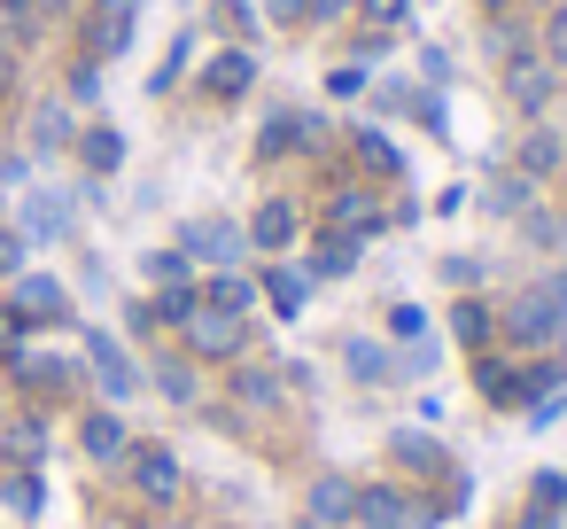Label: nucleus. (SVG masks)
<instances>
[{
	"label": "nucleus",
	"mask_w": 567,
	"mask_h": 529,
	"mask_svg": "<svg viewBox=\"0 0 567 529\" xmlns=\"http://www.w3.org/2000/svg\"><path fill=\"white\" fill-rule=\"evenodd\" d=\"M505 335H513L520 350L559 343V335H567V281H536V288H520V296L505 304Z\"/></svg>",
	"instance_id": "obj_1"
},
{
	"label": "nucleus",
	"mask_w": 567,
	"mask_h": 529,
	"mask_svg": "<svg viewBox=\"0 0 567 529\" xmlns=\"http://www.w3.org/2000/svg\"><path fill=\"white\" fill-rule=\"evenodd\" d=\"M79 350H86V366H94V382H102L110 397H133V389H141V366L125 358V343H117V335L86 327V335H79Z\"/></svg>",
	"instance_id": "obj_2"
},
{
	"label": "nucleus",
	"mask_w": 567,
	"mask_h": 529,
	"mask_svg": "<svg viewBox=\"0 0 567 529\" xmlns=\"http://www.w3.org/2000/svg\"><path fill=\"white\" fill-rule=\"evenodd\" d=\"M358 521L365 529H427L435 506H412L396 482H373V490H358Z\"/></svg>",
	"instance_id": "obj_3"
},
{
	"label": "nucleus",
	"mask_w": 567,
	"mask_h": 529,
	"mask_svg": "<svg viewBox=\"0 0 567 529\" xmlns=\"http://www.w3.org/2000/svg\"><path fill=\"white\" fill-rule=\"evenodd\" d=\"M71 304H63V281H48V273H17V296H9V319H24V327H55Z\"/></svg>",
	"instance_id": "obj_4"
},
{
	"label": "nucleus",
	"mask_w": 567,
	"mask_h": 529,
	"mask_svg": "<svg viewBox=\"0 0 567 529\" xmlns=\"http://www.w3.org/2000/svg\"><path fill=\"white\" fill-rule=\"evenodd\" d=\"M179 482H187V475H179V459H172L164 444H141V451H133V490H141L148 506H172Z\"/></svg>",
	"instance_id": "obj_5"
},
{
	"label": "nucleus",
	"mask_w": 567,
	"mask_h": 529,
	"mask_svg": "<svg viewBox=\"0 0 567 529\" xmlns=\"http://www.w3.org/2000/svg\"><path fill=\"white\" fill-rule=\"evenodd\" d=\"M187 343H195L203 358H234V350L249 343V327H241L234 312H210V304H195V319H187Z\"/></svg>",
	"instance_id": "obj_6"
},
{
	"label": "nucleus",
	"mask_w": 567,
	"mask_h": 529,
	"mask_svg": "<svg viewBox=\"0 0 567 529\" xmlns=\"http://www.w3.org/2000/svg\"><path fill=\"white\" fill-rule=\"evenodd\" d=\"M327 226H334V234H350V242H365V234L381 226V203H373L365 187H342V195H334V211H327Z\"/></svg>",
	"instance_id": "obj_7"
},
{
	"label": "nucleus",
	"mask_w": 567,
	"mask_h": 529,
	"mask_svg": "<svg viewBox=\"0 0 567 529\" xmlns=\"http://www.w3.org/2000/svg\"><path fill=\"white\" fill-rule=\"evenodd\" d=\"M187 250H195L203 265H241L249 234H241V226H226V218H210V226H195V234H187Z\"/></svg>",
	"instance_id": "obj_8"
},
{
	"label": "nucleus",
	"mask_w": 567,
	"mask_h": 529,
	"mask_svg": "<svg viewBox=\"0 0 567 529\" xmlns=\"http://www.w3.org/2000/svg\"><path fill=\"white\" fill-rule=\"evenodd\" d=\"M9 374H17V389H32V397H55V389L71 382V366H63V358H40V350H17Z\"/></svg>",
	"instance_id": "obj_9"
},
{
	"label": "nucleus",
	"mask_w": 567,
	"mask_h": 529,
	"mask_svg": "<svg viewBox=\"0 0 567 529\" xmlns=\"http://www.w3.org/2000/svg\"><path fill=\"white\" fill-rule=\"evenodd\" d=\"M79 444H86V451H94V459H125V451H133V436H125V420H117V413H110V405H102V413H86V420H79Z\"/></svg>",
	"instance_id": "obj_10"
},
{
	"label": "nucleus",
	"mask_w": 567,
	"mask_h": 529,
	"mask_svg": "<svg viewBox=\"0 0 567 529\" xmlns=\"http://www.w3.org/2000/svg\"><path fill=\"white\" fill-rule=\"evenodd\" d=\"M249 242H257L265 257H280V250L296 242V211H288V203H265V211L249 218Z\"/></svg>",
	"instance_id": "obj_11"
},
{
	"label": "nucleus",
	"mask_w": 567,
	"mask_h": 529,
	"mask_svg": "<svg viewBox=\"0 0 567 529\" xmlns=\"http://www.w3.org/2000/svg\"><path fill=\"white\" fill-rule=\"evenodd\" d=\"M389 459L412 467V475H443V451H435V436H420V428H396V436H389Z\"/></svg>",
	"instance_id": "obj_12"
},
{
	"label": "nucleus",
	"mask_w": 567,
	"mask_h": 529,
	"mask_svg": "<svg viewBox=\"0 0 567 529\" xmlns=\"http://www.w3.org/2000/svg\"><path fill=\"white\" fill-rule=\"evenodd\" d=\"M265 296H272V312H280V319H296V312H303V296H311V273L272 265V273H265Z\"/></svg>",
	"instance_id": "obj_13"
},
{
	"label": "nucleus",
	"mask_w": 567,
	"mask_h": 529,
	"mask_svg": "<svg viewBox=\"0 0 567 529\" xmlns=\"http://www.w3.org/2000/svg\"><path fill=\"white\" fill-rule=\"evenodd\" d=\"M311 521H358V482L327 475V482L311 490Z\"/></svg>",
	"instance_id": "obj_14"
},
{
	"label": "nucleus",
	"mask_w": 567,
	"mask_h": 529,
	"mask_svg": "<svg viewBox=\"0 0 567 529\" xmlns=\"http://www.w3.org/2000/svg\"><path fill=\"white\" fill-rule=\"evenodd\" d=\"M489 327H497V319H489V304H474V296H458V304H451V335H458L466 350H489Z\"/></svg>",
	"instance_id": "obj_15"
},
{
	"label": "nucleus",
	"mask_w": 567,
	"mask_h": 529,
	"mask_svg": "<svg viewBox=\"0 0 567 529\" xmlns=\"http://www.w3.org/2000/svg\"><path fill=\"white\" fill-rule=\"evenodd\" d=\"M203 304H210V312H234V319H241V312H249V304H257V288H249V281H241V273H218V281H210V288H203Z\"/></svg>",
	"instance_id": "obj_16"
},
{
	"label": "nucleus",
	"mask_w": 567,
	"mask_h": 529,
	"mask_svg": "<svg viewBox=\"0 0 567 529\" xmlns=\"http://www.w3.org/2000/svg\"><path fill=\"white\" fill-rule=\"evenodd\" d=\"M94 32H102V48L117 55L125 32H133V0H94Z\"/></svg>",
	"instance_id": "obj_17"
},
{
	"label": "nucleus",
	"mask_w": 567,
	"mask_h": 529,
	"mask_svg": "<svg viewBox=\"0 0 567 529\" xmlns=\"http://www.w3.org/2000/svg\"><path fill=\"white\" fill-rule=\"evenodd\" d=\"M350 265H358V242L327 226V234H319V250H311V273H350Z\"/></svg>",
	"instance_id": "obj_18"
},
{
	"label": "nucleus",
	"mask_w": 567,
	"mask_h": 529,
	"mask_svg": "<svg viewBox=\"0 0 567 529\" xmlns=\"http://www.w3.org/2000/svg\"><path fill=\"white\" fill-rule=\"evenodd\" d=\"M311 141V118H272L265 125V156H288V149H303Z\"/></svg>",
	"instance_id": "obj_19"
},
{
	"label": "nucleus",
	"mask_w": 567,
	"mask_h": 529,
	"mask_svg": "<svg viewBox=\"0 0 567 529\" xmlns=\"http://www.w3.org/2000/svg\"><path fill=\"white\" fill-rule=\"evenodd\" d=\"M241 87H249V55L234 48V55H218V63H210V94H241Z\"/></svg>",
	"instance_id": "obj_20"
},
{
	"label": "nucleus",
	"mask_w": 567,
	"mask_h": 529,
	"mask_svg": "<svg viewBox=\"0 0 567 529\" xmlns=\"http://www.w3.org/2000/svg\"><path fill=\"white\" fill-rule=\"evenodd\" d=\"M86 164H94V172H117V164H125V141H117L110 125H94V133H86Z\"/></svg>",
	"instance_id": "obj_21"
},
{
	"label": "nucleus",
	"mask_w": 567,
	"mask_h": 529,
	"mask_svg": "<svg viewBox=\"0 0 567 529\" xmlns=\"http://www.w3.org/2000/svg\"><path fill=\"white\" fill-rule=\"evenodd\" d=\"M528 506H544V513H567V475H559V467H544V475L528 482Z\"/></svg>",
	"instance_id": "obj_22"
},
{
	"label": "nucleus",
	"mask_w": 567,
	"mask_h": 529,
	"mask_svg": "<svg viewBox=\"0 0 567 529\" xmlns=\"http://www.w3.org/2000/svg\"><path fill=\"white\" fill-rule=\"evenodd\" d=\"M350 374H358V382H381V374H389L381 343H350Z\"/></svg>",
	"instance_id": "obj_23"
},
{
	"label": "nucleus",
	"mask_w": 567,
	"mask_h": 529,
	"mask_svg": "<svg viewBox=\"0 0 567 529\" xmlns=\"http://www.w3.org/2000/svg\"><path fill=\"white\" fill-rule=\"evenodd\" d=\"M520 164H528V172H551V164H559V141H551V133H528Z\"/></svg>",
	"instance_id": "obj_24"
},
{
	"label": "nucleus",
	"mask_w": 567,
	"mask_h": 529,
	"mask_svg": "<svg viewBox=\"0 0 567 529\" xmlns=\"http://www.w3.org/2000/svg\"><path fill=\"white\" fill-rule=\"evenodd\" d=\"M156 382H164V397H179V405L195 397V374H187L179 358H164V366H156Z\"/></svg>",
	"instance_id": "obj_25"
},
{
	"label": "nucleus",
	"mask_w": 567,
	"mask_h": 529,
	"mask_svg": "<svg viewBox=\"0 0 567 529\" xmlns=\"http://www.w3.org/2000/svg\"><path fill=\"white\" fill-rule=\"evenodd\" d=\"M40 498H48V490H40V475L24 467V475L9 482V506H17V513H40Z\"/></svg>",
	"instance_id": "obj_26"
},
{
	"label": "nucleus",
	"mask_w": 567,
	"mask_h": 529,
	"mask_svg": "<svg viewBox=\"0 0 567 529\" xmlns=\"http://www.w3.org/2000/svg\"><path fill=\"white\" fill-rule=\"evenodd\" d=\"M358 156H365V164H373V172H396V149H389V141H381V133H358Z\"/></svg>",
	"instance_id": "obj_27"
},
{
	"label": "nucleus",
	"mask_w": 567,
	"mask_h": 529,
	"mask_svg": "<svg viewBox=\"0 0 567 529\" xmlns=\"http://www.w3.org/2000/svg\"><path fill=\"white\" fill-rule=\"evenodd\" d=\"M148 273H156L164 288H179V273H187V257H179V250H156V257H148Z\"/></svg>",
	"instance_id": "obj_28"
},
{
	"label": "nucleus",
	"mask_w": 567,
	"mask_h": 529,
	"mask_svg": "<svg viewBox=\"0 0 567 529\" xmlns=\"http://www.w3.org/2000/svg\"><path fill=\"white\" fill-rule=\"evenodd\" d=\"M389 327H396V335H404V343H420V335H427V319H420V312H412V304H396V312H389Z\"/></svg>",
	"instance_id": "obj_29"
},
{
	"label": "nucleus",
	"mask_w": 567,
	"mask_h": 529,
	"mask_svg": "<svg viewBox=\"0 0 567 529\" xmlns=\"http://www.w3.org/2000/svg\"><path fill=\"white\" fill-rule=\"evenodd\" d=\"M9 451H17V459H40V428H32V420H24V428H9Z\"/></svg>",
	"instance_id": "obj_30"
},
{
	"label": "nucleus",
	"mask_w": 567,
	"mask_h": 529,
	"mask_svg": "<svg viewBox=\"0 0 567 529\" xmlns=\"http://www.w3.org/2000/svg\"><path fill=\"white\" fill-rule=\"evenodd\" d=\"M63 141H71V133H63V110H48V118H40V149H63Z\"/></svg>",
	"instance_id": "obj_31"
},
{
	"label": "nucleus",
	"mask_w": 567,
	"mask_h": 529,
	"mask_svg": "<svg viewBox=\"0 0 567 529\" xmlns=\"http://www.w3.org/2000/svg\"><path fill=\"white\" fill-rule=\"evenodd\" d=\"M241 397L249 405H272V374H241Z\"/></svg>",
	"instance_id": "obj_32"
},
{
	"label": "nucleus",
	"mask_w": 567,
	"mask_h": 529,
	"mask_svg": "<svg viewBox=\"0 0 567 529\" xmlns=\"http://www.w3.org/2000/svg\"><path fill=\"white\" fill-rule=\"evenodd\" d=\"M513 529H567L559 513H544V506H528V513H513Z\"/></svg>",
	"instance_id": "obj_33"
},
{
	"label": "nucleus",
	"mask_w": 567,
	"mask_h": 529,
	"mask_svg": "<svg viewBox=\"0 0 567 529\" xmlns=\"http://www.w3.org/2000/svg\"><path fill=\"white\" fill-rule=\"evenodd\" d=\"M17 265H24V242H17V234H0V273L17 281Z\"/></svg>",
	"instance_id": "obj_34"
},
{
	"label": "nucleus",
	"mask_w": 567,
	"mask_h": 529,
	"mask_svg": "<svg viewBox=\"0 0 567 529\" xmlns=\"http://www.w3.org/2000/svg\"><path fill=\"white\" fill-rule=\"evenodd\" d=\"M404 17V0H373V24H396Z\"/></svg>",
	"instance_id": "obj_35"
},
{
	"label": "nucleus",
	"mask_w": 567,
	"mask_h": 529,
	"mask_svg": "<svg viewBox=\"0 0 567 529\" xmlns=\"http://www.w3.org/2000/svg\"><path fill=\"white\" fill-rule=\"evenodd\" d=\"M265 9H272V17H303V0H265Z\"/></svg>",
	"instance_id": "obj_36"
},
{
	"label": "nucleus",
	"mask_w": 567,
	"mask_h": 529,
	"mask_svg": "<svg viewBox=\"0 0 567 529\" xmlns=\"http://www.w3.org/2000/svg\"><path fill=\"white\" fill-rule=\"evenodd\" d=\"M311 9H319V17H342V9H350V0H311Z\"/></svg>",
	"instance_id": "obj_37"
}]
</instances>
